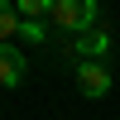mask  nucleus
Instances as JSON below:
<instances>
[{
  "instance_id": "2",
  "label": "nucleus",
  "mask_w": 120,
  "mask_h": 120,
  "mask_svg": "<svg viewBox=\"0 0 120 120\" xmlns=\"http://www.w3.org/2000/svg\"><path fill=\"white\" fill-rule=\"evenodd\" d=\"M29 77V63L15 43H0V86H19Z\"/></svg>"
},
{
  "instance_id": "3",
  "label": "nucleus",
  "mask_w": 120,
  "mask_h": 120,
  "mask_svg": "<svg viewBox=\"0 0 120 120\" xmlns=\"http://www.w3.org/2000/svg\"><path fill=\"white\" fill-rule=\"evenodd\" d=\"M77 86H82V96H106V91H111L106 63H82V67H77Z\"/></svg>"
},
{
  "instance_id": "5",
  "label": "nucleus",
  "mask_w": 120,
  "mask_h": 120,
  "mask_svg": "<svg viewBox=\"0 0 120 120\" xmlns=\"http://www.w3.org/2000/svg\"><path fill=\"white\" fill-rule=\"evenodd\" d=\"M19 24H24L19 10L10 5V0H0V43H5V38H19Z\"/></svg>"
},
{
  "instance_id": "4",
  "label": "nucleus",
  "mask_w": 120,
  "mask_h": 120,
  "mask_svg": "<svg viewBox=\"0 0 120 120\" xmlns=\"http://www.w3.org/2000/svg\"><path fill=\"white\" fill-rule=\"evenodd\" d=\"M72 48H77V53L86 58V63H101V53H106V48H111V38H106L101 29H91V34H82V38H77Z\"/></svg>"
},
{
  "instance_id": "6",
  "label": "nucleus",
  "mask_w": 120,
  "mask_h": 120,
  "mask_svg": "<svg viewBox=\"0 0 120 120\" xmlns=\"http://www.w3.org/2000/svg\"><path fill=\"white\" fill-rule=\"evenodd\" d=\"M19 38H29V43H48V24H34V19H24V24H19Z\"/></svg>"
},
{
  "instance_id": "1",
  "label": "nucleus",
  "mask_w": 120,
  "mask_h": 120,
  "mask_svg": "<svg viewBox=\"0 0 120 120\" xmlns=\"http://www.w3.org/2000/svg\"><path fill=\"white\" fill-rule=\"evenodd\" d=\"M96 0H53V15H48V24H58V29H72L77 38L82 34H91L96 29Z\"/></svg>"
}]
</instances>
